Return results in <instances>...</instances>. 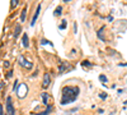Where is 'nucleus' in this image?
<instances>
[{"instance_id": "f03ea898", "label": "nucleus", "mask_w": 127, "mask_h": 115, "mask_svg": "<svg viewBox=\"0 0 127 115\" xmlns=\"http://www.w3.org/2000/svg\"><path fill=\"white\" fill-rule=\"evenodd\" d=\"M27 91H28V86H27V85H24V83H22V85H19V87L17 88V95H18V97H19V99H23V97H26V95H27Z\"/></svg>"}, {"instance_id": "9b49d317", "label": "nucleus", "mask_w": 127, "mask_h": 115, "mask_svg": "<svg viewBox=\"0 0 127 115\" xmlns=\"http://www.w3.org/2000/svg\"><path fill=\"white\" fill-rule=\"evenodd\" d=\"M20 29H22V28H20V26H17V27H15V31H14V37H18V35L20 33Z\"/></svg>"}, {"instance_id": "423d86ee", "label": "nucleus", "mask_w": 127, "mask_h": 115, "mask_svg": "<svg viewBox=\"0 0 127 115\" xmlns=\"http://www.w3.org/2000/svg\"><path fill=\"white\" fill-rule=\"evenodd\" d=\"M39 10H41V5H38L37 6V10H36V14L33 15V20L31 22V26H34V23H36V20H37V18H38V14H39Z\"/></svg>"}, {"instance_id": "dca6fc26", "label": "nucleus", "mask_w": 127, "mask_h": 115, "mask_svg": "<svg viewBox=\"0 0 127 115\" xmlns=\"http://www.w3.org/2000/svg\"><path fill=\"white\" fill-rule=\"evenodd\" d=\"M0 115H4V109H3V106H0Z\"/></svg>"}, {"instance_id": "0eeeda50", "label": "nucleus", "mask_w": 127, "mask_h": 115, "mask_svg": "<svg viewBox=\"0 0 127 115\" xmlns=\"http://www.w3.org/2000/svg\"><path fill=\"white\" fill-rule=\"evenodd\" d=\"M22 42H23V46H24V47H28V46H29V41H28V36H27V35H23Z\"/></svg>"}, {"instance_id": "9d476101", "label": "nucleus", "mask_w": 127, "mask_h": 115, "mask_svg": "<svg viewBox=\"0 0 127 115\" xmlns=\"http://www.w3.org/2000/svg\"><path fill=\"white\" fill-rule=\"evenodd\" d=\"M42 100H43L42 102H43L45 105H46V104H48V95H47V93H42Z\"/></svg>"}, {"instance_id": "7ed1b4c3", "label": "nucleus", "mask_w": 127, "mask_h": 115, "mask_svg": "<svg viewBox=\"0 0 127 115\" xmlns=\"http://www.w3.org/2000/svg\"><path fill=\"white\" fill-rule=\"evenodd\" d=\"M18 61H19L20 65L24 67V68H27V69H32V67H33V64H32V63H29V61H27L23 56H20V58L18 59Z\"/></svg>"}, {"instance_id": "f3484780", "label": "nucleus", "mask_w": 127, "mask_h": 115, "mask_svg": "<svg viewBox=\"0 0 127 115\" xmlns=\"http://www.w3.org/2000/svg\"><path fill=\"white\" fill-rule=\"evenodd\" d=\"M64 1H65V3H66V1H71V0H64Z\"/></svg>"}, {"instance_id": "4468645a", "label": "nucleus", "mask_w": 127, "mask_h": 115, "mask_svg": "<svg viewBox=\"0 0 127 115\" xmlns=\"http://www.w3.org/2000/svg\"><path fill=\"white\" fill-rule=\"evenodd\" d=\"M65 26H66V19H64V22H62V24L60 26V29H64V28H65Z\"/></svg>"}, {"instance_id": "ddd939ff", "label": "nucleus", "mask_w": 127, "mask_h": 115, "mask_svg": "<svg viewBox=\"0 0 127 115\" xmlns=\"http://www.w3.org/2000/svg\"><path fill=\"white\" fill-rule=\"evenodd\" d=\"M61 12H62V10H61V6H59V8L55 10V15H60V14H61Z\"/></svg>"}, {"instance_id": "f257e3e1", "label": "nucleus", "mask_w": 127, "mask_h": 115, "mask_svg": "<svg viewBox=\"0 0 127 115\" xmlns=\"http://www.w3.org/2000/svg\"><path fill=\"white\" fill-rule=\"evenodd\" d=\"M79 95V88L78 87H65L62 90V99H61V104H70L74 102L75 99Z\"/></svg>"}, {"instance_id": "f8f14e48", "label": "nucleus", "mask_w": 127, "mask_h": 115, "mask_svg": "<svg viewBox=\"0 0 127 115\" xmlns=\"http://www.w3.org/2000/svg\"><path fill=\"white\" fill-rule=\"evenodd\" d=\"M18 3H19V0H12V1H10V6H12V9H14L18 5Z\"/></svg>"}, {"instance_id": "20e7f679", "label": "nucleus", "mask_w": 127, "mask_h": 115, "mask_svg": "<svg viewBox=\"0 0 127 115\" xmlns=\"http://www.w3.org/2000/svg\"><path fill=\"white\" fill-rule=\"evenodd\" d=\"M6 113L8 115H14V109H13V104H12V99L10 97L6 99Z\"/></svg>"}, {"instance_id": "2eb2a0df", "label": "nucleus", "mask_w": 127, "mask_h": 115, "mask_svg": "<svg viewBox=\"0 0 127 115\" xmlns=\"http://www.w3.org/2000/svg\"><path fill=\"white\" fill-rule=\"evenodd\" d=\"M99 79H100V81H102L103 83H104L105 81H107V78H105V76H103V74H102V76H99Z\"/></svg>"}, {"instance_id": "1a4fd4ad", "label": "nucleus", "mask_w": 127, "mask_h": 115, "mask_svg": "<svg viewBox=\"0 0 127 115\" xmlns=\"http://www.w3.org/2000/svg\"><path fill=\"white\" fill-rule=\"evenodd\" d=\"M104 29H105V27H102V28H100V29L98 31V33H97V35H98V37H99V38H100L102 41H105V38H104V36H103V32H104Z\"/></svg>"}, {"instance_id": "6e6552de", "label": "nucleus", "mask_w": 127, "mask_h": 115, "mask_svg": "<svg viewBox=\"0 0 127 115\" xmlns=\"http://www.w3.org/2000/svg\"><path fill=\"white\" fill-rule=\"evenodd\" d=\"M26 15H27V6H24V9L20 13V22H24L26 20Z\"/></svg>"}, {"instance_id": "39448f33", "label": "nucleus", "mask_w": 127, "mask_h": 115, "mask_svg": "<svg viewBox=\"0 0 127 115\" xmlns=\"http://www.w3.org/2000/svg\"><path fill=\"white\" fill-rule=\"evenodd\" d=\"M50 82H51V76H50V73H46V74L43 76V83H42V87L43 88L48 87Z\"/></svg>"}]
</instances>
